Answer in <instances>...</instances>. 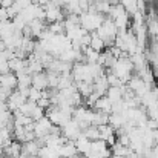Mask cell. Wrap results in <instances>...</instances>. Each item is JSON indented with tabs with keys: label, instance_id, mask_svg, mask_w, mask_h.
I'll use <instances>...</instances> for the list:
<instances>
[{
	"label": "cell",
	"instance_id": "6da1fadb",
	"mask_svg": "<svg viewBox=\"0 0 158 158\" xmlns=\"http://www.w3.org/2000/svg\"><path fill=\"white\" fill-rule=\"evenodd\" d=\"M109 72L117 75L123 83H127V80L132 77V72H134V64L129 58V54L121 52V55L118 58H115L114 64L109 68Z\"/></svg>",
	"mask_w": 158,
	"mask_h": 158
},
{
	"label": "cell",
	"instance_id": "7a4b0ae2",
	"mask_svg": "<svg viewBox=\"0 0 158 158\" xmlns=\"http://www.w3.org/2000/svg\"><path fill=\"white\" fill-rule=\"evenodd\" d=\"M95 32H97V35L105 42L106 48H109V46L114 45V40H115V37H117V34H118V29H117L114 20H110L109 17H106L105 20H103V23L100 25V28H98Z\"/></svg>",
	"mask_w": 158,
	"mask_h": 158
},
{
	"label": "cell",
	"instance_id": "3957f363",
	"mask_svg": "<svg viewBox=\"0 0 158 158\" xmlns=\"http://www.w3.org/2000/svg\"><path fill=\"white\" fill-rule=\"evenodd\" d=\"M78 19H80V26L83 29H86L88 32H94L100 28V25L103 23L106 17L100 12H88L86 11V12H81L78 15Z\"/></svg>",
	"mask_w": 158,
	"mask_h": 158
},
{
	"label": "cell",
	"instance_id": "277c9868",
	"mask_svg": "<svg viewBox=\"0 0 158 158\" xmlns=\"http://www.w3.org/2000/svg\"><path fill=\"white\" fill-rule=\"evenodd\" d=\"M52 126L54 124L46 115L35 120L34 121V135H35V138H45L46 135H49L51 131H52Z\"/></svg>",
	"mask_w": 158,
	"mask_h": 158
},
{
	"label": "cell",
	"instance_id": "5b68a950",
	"mask_svg": "<svg viewBox=\"0 0 158 158\" xmlns=\"http://www.w3.org/2000/svg\"><path fill=\"white\" fill-rule=\"evenodd\" d=\"M60 132H61V135H63L68 141H74V140H77V138L81 135V129H80V126L75 123L74 118H71L64 126H61V127H60Z\"/></svg>",
	"mask_w": 158,
	"mask_h": 158
},
{
	"label": "cell",
	"instance_id": "8992f818",
	"mask_svg": "<svg viewBox=\"0 0 158 158\" xmlns=\"http://www.w3.org/2000/svg\"><path fill=\"white\" fill-rule=\"evenodd\" d=\"M43 8H45V14H46V17H45L46 22L52 23V22H61V20H64V14H63L61 8L57 6V5H54L52 2L46 3Z\"/></svg>",
	"mask_w": 158,
	"mask_h": 158
},
{
	"label": "cell",
	"instance_id": "52a82bcc",
	"mask_svg": "<svg viewBox=\"0 0 158 158\" xmlns=\"http://www.w3.org/2000/svg\"><path fill=\"white\" fill-rule=\"evenodd\" d=\"M26 100H28V98H26V95H25V94H22V92L17 89V91H12V92H11V95L8 97V100H6V106H8V109H9L11 112H14V110H19V109H20V106L23 105Z\"/></svg>",
	"mask_w": 158,
	"mask_h": 158
},
{
	"label": "cell",
	"instance_id": "ba28073f",
	"mask_svg": "<svg viewBox=\"0 0 158 158\" xmlns=\"http://www.w3.org/2000/svg\"><path fill=\"white\" fill-rule=\"evenodd\" d=\"M2 151H3V155H6V157L20 158V155H22V143L17 141V140H14V141L11 140V143L6 144Z\"/></svg>",
	"mask_w": 158,
	"mask_h": 158
},
{
	"label": "cell",
	"instance_id": "9c48e42d",
	"mask_svg": "<svg viewBox=\"0 0 158 158\" xmlns=\"http://www.w3.org/2000/svg\"><path fill=\"white\" fill-rule=\"evenodd\" d=\"M8 66L9 71L14 74H20V72H26V58H20V57H12L8 60Z\"/></svg>",
	"mask_w": 158,
	"mask_h": 158
},
{
	"label": "cell",
	"instance_id": "30bf717a",
	"mask_svg": "<svg viewBox=\"0 0 158 158\" xmlns=\"http://www.w3.org/2000/svg\"><path fill=\"white\" fill-rule=\"evenodd\" d=\"M77 154H78V151H77L74 141H66L58 149V157L60 158H74Z\"/></svg>",
	"mask_w": 158,
	"mask_h": 158
},
{
	"label": "cell",
	"instance_id": "8fae6325",
	"mask_svg": "<svg viewBox=\"0 0 158 158\" xmlns=\"http://www.w3.org/2000/svg\"><path fill=\"white\" fill-rule=\"evenodd\" d=\"M0 86L8 88V89H15L17 88V75L11 71L0 74Z\"/></svg>",
	"mask_w": 158,
	"mask_h": 158
},
{
	"label": "cell",
	"instance_id": "7c38bea8",
	"mask_svg": "<svg viewBox=\"0 0 158 158\" xmlns=\"http://www.w3.org/2000/svg\"><path fill=\"white\" fill-rule=\"evenodd\" d=\"M40 144L39 141L34 138L31 141H25L22 143V155H39V151H40Z\"/></svg>",
	"mask_w": 158,
	"mask_h": 158
},
{
	"label": "cell",
	"instance_id": "4fadbf2b",
	"mask_svg": "<svg viewBox=\"0 0 158 158\" xmlns=\"http://www.w3.org/2000/svg\"><path fill=\"white\" fill-rule=\"evenodd\" d=\"M31 86L43 91V89H48V77L45 72H37V74H32V80H31Z\"/></svg>",
	"mask_w": 158,
	"mask_h": 158
},
{
	"label": "cell",
	"instance_id": "5bb4252c",
	"mask_svg": "<svg viewBox=\"0 0 158 158\" xmlns=\"http://www.w3.org/2000/svg\"><path fill=\"white\" fill-rule=\"evenodd\" d=\"M74 144H75L78 154H81V155H88L91 152V140H88L85 135H80L77 140H74Z\"/></svg>",
	"mask_w": 158,
	"mask_h": 158
},
{
	"label": "cell",
	"instance_id": "9a60e30c",
	"mask_svg": "<svg viewBox=\"0 0 158 158\" xmlns=\"http://www.w3.org/2000/svg\"><path fill=\"white\" fill-rule=\"evenodd\" d=\"M15 75H17V89H19V91H26V89H29L32 75L28 74V72H20V74H15Z\"/></svg>",
	"mask_w": 158,
	"mask_h": 158
},
{
	"label": "cell",
	"instance_id": "2e32d148",
	"mask_svg": "<svg viewBox=\"0 0 158 158\" xmlns=\"http://www.w3.org/2000/svg\"><path fill=\"white\" fill-rule=\"evenodd\" d=\"M94 109L95 110H100V112H103V114H110L112 112V103H110V100L106 97V95H102L97 102H95V105H94Z\"/></svg>",
	"mask_w": 158,
	"mask_h": 158
},
{
	"label": "cell",
	"instance_id": "e0dca14e",
	"mask_svg": "<svg viewBox=\"0 0 158 158\" xmlns=\"http://www.w3.org/2000/svg\"><path fill=\"white\" fill-rule=\"evenodd\" d=\"M28 28H29L32 37H39V35L43 32V29H45L46 26H45V22H43V20H37V19H34L32 22L28 23Z\"/></svg>",
	"mask_w": 158,
	"mask_h": 158
},
{
	"label": "cell",
	"instance_id": "ac0fdd59",
	"mask_svg": "<svg viewBox=\"0 0 158 158\" xmlns=\"http://www.w3.org/2000/svg\"><path fill=\"white\" fill-rule=\"evenodd\" d=\"M89 46H91L94 51H97V52H102V51L106 49L105 42L97 35V32H91V43H89Z\"/></svg>",
	"mask_w": 158,
	"mask_h": 158
},
{
	"label": "cell",
	"instance_id": "d6986e66",
	"mask_svg": "<svg viewBox=\"0 0 158 158\" xmlns=\"http://www.w3.org/2000/svg\"><path fill=\"white\" fill-rule=\"evenodd\" d=\"M81 135H85L88 140L94 141V140H98L100 138V134H98V127L94 126V124H89L86 126L85 129H81Z\"/></svg>",
	"mask_w": 158,
	"mask_h": 158
},
{
	"label": "cell",
	"instance_id": "ffe728a7",
	"mask_svg": "<svg viewBox=\"0 0 158 158\" xmlns=\"http://www.w3.org/2000/svg\"><path fill=\"white\" fill-rule=\"evenodd\" d=\"M48 29H49L52 34H64V23H63V20H61V22H52V23L48 26Z\"/></svg>",
	"mask_w": 158,
	"mask_h": 158
},
{
	"label": "cell",
	"instance_id": "44dd1931",
	"mask_svg": "<svg viewBox=\"0 0 158 158\" xmlns=\"http://www.w3.org/2000/svg\"><path fill=\"white\" fill-rule=\"evenodd\" d=\"M40 97H42V91H40V89H37V88H34V86H31V88L28 89V100L37 103V100H39Z\"/></svg>",
	"mask_w": 158,
	"mask_h": 158
},
{
	"label": "cell",
	"instance_id": "7402d4cb",
	"mask_svg": "<svg viewBox=\"0 0 158 158\" xmlns=\"http://www.w3.org/2000/svg\"><path fill=\"white\" fill-rule=\"evenodd\" d=\"M31 3H32V0H14L12 8H14L17 12H20V11H23L25 8H28Z\"/></svg>",
	"mask_w": 158,
	"mask_h": 158
},
{
	"label": "cell",
	"instance_id": "603a6c76",
	"mask_svg": "<svg viewBox=\"0 0 158 158\" xmlns=\"http://www.w3.org/2000/svg\"><path fill=\"white\" fill-rule=\"evenodd\" d=\"M14 89H8V88H3V86H0V100L2 102H6L8 100V97L11 95V92H12Z\"/></svg>",
	"mask_w": 158,
	"mask_h": 158
},
{
	"label": "cell",
	"instance_id": "cb8c5ba5",
	"mask_svg": "<svg viewBox=\"0 0 158 158\" xmlns=\"http://www.w3.org/2000/svg\"><path fill=\"white\" fill-rule=\"evenodd\" d=\"M14 5V0H0V6L2 8H9Z\"/></svg>",
	"mask_w": 158,
	"mask_h": 158
},
{
	"label": "cell",
	"instance_id": "d4e9b609",
	"mask_svg": "<svg viewBox=\"0 0 158 158\" xmlns=\"http://www.w3.org/2000/svg\"><path fill=\"white\" fill-rule=\"evenodd\" d=\"M6 49V43H5V40L3 39H0V52L2 51H5Z\"/></svg>",
	"mask_w": 158,
	"mask_h": 158
},
{
	"label": "cell",
	"instance_id": "484cf974",
	"mask_svg": "<svg viewBox=\"0 0 158 158\" xmlns=\"http://www.w3.org/2000/svg\"><path fill=\"white\" fill-rule=\"evenodd\" d=\"M20 158H40L39 155H20Z\"/></svg>",
	"mask_w": 158,
	"mask_h": 158
},
{
	"label": "cell",
	"instance_id": "4316f807",
	"mask_svg": "<svg viewBox=\"0 0 158 158\" xmlns=\"http://www.w3.org/2000/svg\"><path fill=\"white\" fill-rule=\"evenodd\" d=\"M154 75H155V78L158 80V68H157V69H154Z\"/></svg>",
	"mask_w": 158,
	"mask_h": 158
},
{
	"label": "cell",
	"instance_id": "83f0119b",
	"mask_svg": "<svg viewBox=\"0 0 158 158\" xmlns=\"http://www.w3.org/2000/svg\"><path fill=\"white\" fill-rule=\"evenodd\" d=\"M0 158H5V155H3V151L0 149Z\"/></svg>",
	"mask_w": 158,
	"mask_h": 158
},
{
	"label": "cell",
	"instance_id": "f1b7e54d",
	"mask_svg": "<svg viewBox=\"0 0 158 158\" xmlns=\"http://www.w3.org/2000/svg\"><path fill=\"white\" fill-rule=\"evenodd\" d=\"M39 2H40V0H32V3H39Z\"/></svg>",
	"mask_w": 158,
	"mask_h": 158
}]
</instances>
